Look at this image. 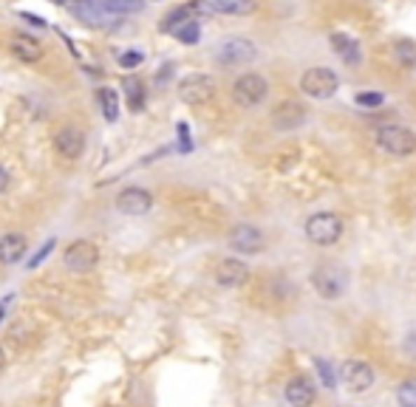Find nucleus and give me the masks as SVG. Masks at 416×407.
<instances>
[{
	"label": "nucleus",
	"instance_id": "1",
	"mask_svg": "<svg viewBox=\"0 0 416 407\" xmlns=\"http://www.w3.org/2000/svg\"><path fill=\"white\" fill-rule=\"evenodd\" d=\"M374 142L382 153L394 156V159H408L416 153V133L408 124L399 122H385L374 130Z\"/></svg>",
	"mask_w": 416,
	"mask_h": 407
},
{
	"label": "nucleus",
	"instance_id": "2",
	"mask_svg": "<svg viewBox=\"0 0 416 407\" xmlns=\"http://www.w3.org/2000/svg\"><path fill=\"white\" fill-rule=\"evenodd\" d=\"M312 289L320 300H342L349 292V271L340 263H317L312 271Z\"/></svg>",
	"mask_w": 416,
	"mask_h": 407
},
{
	"label": "nucleus",
	"instance_id": "3",
	"mask_svg": "<svg viewBox=\"0 0 416 407\" xmlns=\"http://www.w3.org/2000/svg\"><path fill=\"white\" fill-rule=\"evenodd\" d=\"M345 232V224L337 213H314L303 224V235L314 246H334Z\"/></svg>",
	"mask_w": 416,
	"mask_h": 407
},
{
	"label": "nucleus",
	"instance_id": "4",
	"mask_svg": "<svg viewBox=\"0 0 416 407\" xmlns=\"http://www.w3.org/2000/svg\"><path fill=\"white\" fill-rule=\"evenodd\" d=\"M300 91L309 99L326 102L340 91V74L331 71V68H326V65H314V68H309V71L300 74Z\"/></svg>",
	"mask_w": 416,
	"mask_h": 407
},
{
	"label": "nucleus",
	"instance_id": "5",
	"mask_svg": "<svg viewBox=\"0 0 416 407\" xmlns=\"http://www.w3.org/2000/svg\"><path fill=\"white\" fill-rule=\"evenodd\" d=\"M219 94V83L210 77V74H187L181 83H179V99L190 108H201L207 102H213Z\"/></svg>",
	"mask_w": 416,
	"mask_h": 407
},
{
	"label": "nucleus",
	"instance_id": "6",
	"mask_svg": "<svg viewBox=\"0 0 416 407\" xmlns=\"http://www.w3.org/2000/svg\"><path fill=\"white\" fill-rule=\"evenodd\" d=\"M99 246L94 241H71L65 249H62V266L71 271V275H88V271L99 263Z\"/></svg>",
	"mask_w": 416,
	"mask_h": 407
},
{
	"label": "nucleus",
	"instance_id": "7",
	"mask_svg": "<svg viewBox=\"0 0 416 407\" xmlns=\"http://www.w3.org/2000/svg\"><path fill=\"white\" fill-rule=\"evenodd\" d=\"M216 62L224 65V68H241V65H249L258 59V45L247 37H227L219 43L216 48Z\"/></svg>",
	"mask_w": 416,
	"mask_h": 407
},
{
	"label": "nucleus",
	"instance_id": "8",
	"mask_svg": "<svg viewBox=\"0 0 416 407\" xmlns=\"http://www.w3.org/2000/svg\"><path fill=\"white\" fill-rule=\"evenodd\" d=\"M113 207H116V213H122L127 218H142V215H148L153 210V195L145 187L130 184V187H122L116 192Z\"/></svg>",
	"mask_w": 416,
	"mask_h": 407
},
{
	"label": "nucleus",
	"instance_id": "9",
	"mask_svg": "<svg viewBox=\"0 0 416 407\" xmlns=\"http://www.w3.org/2000/svg\"><path fill=\"white\" fill-rule=\"evenodd\" d=\"M266 97H269V83L255 71H247L233 83V99L241 108H258Z\"/></svg>",
	"mask_w": 416,
	"mask_h": 407
},
{
	"label": "nucleus",
	"instance_id": "10",
	"mask_svg": "<svg viewBox=\"0 0 416 407\" xmlns=\"http://www.w3.org/2000/svg\"><path fill=\"white\" fill-rule=\"evenodd\" d=\"M340 382L345 385V390H349V393L360 396V393H368V390L374 387L377 373H374V368H371L368 362H363V359H345V362L340 365Z\"/></svg>",
	"mask_w": 416,
	"mask_h": 407
},
{
	"label": "nucleus",
	"instance_id": "11",
	"mask_svg": "<svg viewBox=\"0 0 416 407\" xmlns=\"http://www.w3.org/2000/svg\"><path fill=\"white\" fill-rule=\"evenodd\" d=\"M227 246L235 252V255H258L263 252L266 246V235L255 227V224H235L227 235Z\"/></svg>",
	"mask_w": 416,
	"mask_h": 407
},
{
	"label": "nucleus",
	"instance_id": "12",
	"mask_svg": "<svg viewBox=\"0 0 416 407\" xmlns=\"http://www.w3.org/2000/svg\"><path fill=\"white\" fill-rule=\"evenodd\" d=\"M54 153L65 162H77L85 153V133L77 124H62L54 133Z\"/></svg>",
	"mask_w": 416,
	"mask_h": 407
},
{
	"label": "nucleus",
	"instance_id": "13",
	"mask_svg": "<svg viewBox=\"0 0 416 407\" xmlns=\"http://www.w3.org/2000/svg\"><path fill=\"white\" fill-rule=\"evenodd\" d=\"M269 119H272V127L275 130L292 133V130H298V127L306 124V108L300 102H295V99H284V102H277L272 108Z\"/></svg>",
	"mask_w": 416,
	"mask_h": 407
},
{
	"label": "nucleus",
	"instance_id": "14",
	"mask_svg": "<svg viewBox=\"0 0 416 407\" xmlns=\"http://www.w3.org/2000/svg\"><path fill=\"white\" fill-rule=\"evenodd\" d=\"M213 280L221 289H241V286L249 283V266L241 257H224V260L216 263Z\"/></svg>",
	"mask_w": 416,
	"mask_h": 407
},
{
	"label": "nucleus",
	"instance_id": "15",
	"mask_svg": "<svg viewBox=\"0 0 416 407\" xmlns=\"http://www.w3.org/2000/svg\"><path fill=\"white\" fill-rule=\"evenodd\" d=\"M284 399L289 407H312L317 401V385L309 376H292L284 385Z\"/></svg>",
	"mask_w": 416,
	"mask_h": 407
},
{
	"label": "nucleus",
	"instance_id": "16",
	"mask_svg": "<svg viewBox=\"0 0 416 407\" xmlns=\"http://www.w3.org/2000/svg\"><path fill=\"white\" fill-rule=\"evenodd\" d=\"M29 252V238L23 232H6L0 238V263L4 266H15L26 257Z\"/></svg>",
	"mask_w": 416,
	"mask_h": 407
},
{
	"label": "nucleus",
	"instance_id": "17",
	"mask_svg": "<svg viewBox=\"0 0 416 407\" xmlns=\"http://www.w3.org/2000/svg\"><path fill=\"white\" fill-rule=\"evenodd\" d=\"M9 51H12L15 59H20V62H26V65L40 62L43 54H46V48H43L34 37H29V34H15V37L9 40Z\"/></svg>",
	"mask_w": 416,
	"mask_h": 407
},
{
	"label": "nucleus",
	"instance_id": "18",
	"mask_svg": "<svg viewBox=\"0 0 416 407\" xmlns=\"http://www.w3.org/2000/svg\"><path fill=\"white\" fill-rule=\"evenodd\" d=\"M328 45H331V51H334L345 65H360V59H363V54H360V43H357L352 34L334 31V34H328Z\"/></svg>",
	"mask_w": 416,
	"mask_h": 407
},
{
	"label": "nucleus",
	"instance_id": "19",
	"mask_svg": "<svg viewBox=\"0 0 416 407\" xmlns=\"http://www.w3.org/2000/svg\"><path fill=\"white\" fill-rule=\"evenodd\" d=\"M207 15H230V17H247L258 9V0H204Z\"/></svg>",
	"mask_w": 416,
	"mask_h": 407
},
{
	"label": "nucleus",
	"instance_id": "20",
	"mask_svg": "<svg viewBox=\"0 0 416 407\" xmlns=\"http://www.w3.org/2000/svg\"><path fill=\"white\" fill-rule=\"evenodd\" d=\"M91 3L99 9V12H105L108 17H122V15H136V12H142L145 9V3L142 0H91Z\"/></svg>",
	"mask_w": 416,
	"mask_h": 407
},
{
	"label": "nucleus",
	"instance_id": "21",
	"mask_svg": "<svg viewBox=\"0 0 416 407\" xmlns=\"http://www.w3.org/2000/svg\"><path fill=\"white\" fill-rule=\"evenodd\" d=\"M97 99H99V108H102L105 122H116L119 119V94L113 88H99L97 91Z\"/></svg>",
	"mask_w": 416,
	"mask_h": 407
},
{
	"label": "nucleus",
	"instance_id": "22",
	"mask_svg": "<svg viewBox=\"0 0 416 407\" xmlns=\"http://www.w3.org/2000/svg\"><path fill=\"white\" fill-rule=\"evenodd\" d=\"M125 91H127V108L133 113H139V110H142V105H145V85H142V80L127 77L125 80Z\"/></svg>",
	"mask_w": 416,
	"mask_h": 407
},
{
	"label": "nucleus",
	"instance_id": "23",
	"mask_svg": "<svg viewBox=\"0 0 416 407\" xmlns=\"http://www.w3.org/2000/svg\"><path fill=\"white\" fill-rule=\"evenodd\" d=\"M394 54L405 68H416V43L413 40H396L394 43Z\"/></svg>",
	"mask_w": 416,
	"mask_h": 407
},
{
	"label": "nucleus",
	"instance_id": "24",
	"mask_svg": "<svg viewBox=\"0 0 416 407\" xmlns=\"http://www.w3.org/2000/svg\"><path fill=\"white\" fill-rule=\"evenodd\" d=\"M396 407H416V376L399 382V387H396Z\"/></svg>",
	"mask_w": 416,
	"mask_h": 407
},
{
	"label": "nucleus",
	"instance_id": "25",
	"mask_svg": "<svg viewBox=\"0 0 416 407\" xmlns=\"http://www.w3.org/2000/svg\"><path fill=\"white\" fill-rule=\"evenodd\" d=\"M173 37H176L179 43H184V45H195L198 37H201V26H198V20H187L184 26H179V29L173 31Z\"/></svg>",
	"mask_w": 416,
	"mask_h": 407
},
{
	"label": "nucleus",
	"instance_id": "26",
	"mask_svg": "<svg viewBox=\"0 0 416 407\" xmlns=\"http://www.w3.org/2000/svg\"><path fill=\"white\" fill-rule=\"evenodd\" d=\"M402 351H405L410 359H416V322L408 325L405 334H402Z\"/></svg>",
	"mask_w": 416,
	"mask_h": 407
},
{
	"label": "nucleus",
	"instance_id": "27",
	"mask_svg": "<svg viewBox=\"0 0 416 407\" xmlns=\"http://www.w3.org/2000/svg\"><path fill=\"white\" fill-rule=\"evenodd\" d=\"M277 159H281V162H277V170H281V173H284V170H292V167L300 162V150H298V148H289V150H284Z\"/></svg>",
	"mask_w": 416,
	"mask_h": 407
},
{
	"label": "nucleus",
	"instance_id": "28",
	"mask_svg": "<svg viewBox=\"0 0 416 407\" xmlns=\"http://www.w3.org/2000/svg\"><path fill=\"white\" fill-rule=\"evenodd\" d=\"M142 59H145L142 51H125V54H119V65L122 68H139V65H142Z\"/></svg>",
	"mask_w": 416,
	"mask_h": 407
},
{
	"label": "nucleus",
	"instance_id": "29",
	"mask_svg": "<svg viewBox=\"0 0 416 407\" xmlns=\"http://www.w3.org/2000/svg\"><path fill=\"white\" fill-rule=\"evenodd\" d=\"M54 246H57V241H54V238H48V241L40 246V252H37V255L29 260V266H32V269H37V266L43 263V257H46V255H51V249H54Z\"/></svg>",
	"mask_w": 416,
	"mask_h": 407
},
{
	"label": "nucleus",
	"instance_id": "30",
	"mask_svg": "<svg viewBox=\"0 0 416 407\" xmlns=\"http://www.w3.org/2000/svg\"><path fill=\"white\" fill-rule=\"evenodd\" d=\"M357 105L377 108V105H382V94H360V97H357Z\"/></svg>",
	"mask_w": 416,
	"mask_h": 407
},
{
	"label": "nucleus",
	"instance_id": "31",
	"mask_svg": "<svg viewBox=\"0 0 416 407\" xmlns=\"http://www.w3.org/2000/svg\"><path fill=\"white\" fill-rule=\"evenodd\" d=\"M317 368H320V373H323V382H326V387H331V385H334V373L328 371L326 359H317Z\"/></svg>",
	"mask_w": 416,
	"mask_h": 407
},
{
	"label": "nucleus",
	"instance_id": "32",
	"mask_svg": "<svg viewBox=\"0 0 416 407\" xmlns=\"http://www.w3.org/2000/svg\"><path fill=\"white\" fill-rule=\"evenodd\" d=\"M6 187H9V173H6L4 167H0V192H4Z\"/></svg>",
	"mask_w": 416,
	"mask_h": 407
},
{
	"label": "nucleus",
	"instance_id": "33",
	"mask_svg": "<svg viewBox=\"0 0 416 407\" xmlns=\"http://www.w3.org/2000/svg\"><path fill=\"white\" fill-rule=\"evenodd\" d=\"M4 368H6V348L0 343V373H4Z\"/></svg>",
	"mask_w": 416,
	"mask_h": 407
},
{
	"label": "nucleus",
	"instance_id": "34",
	"mask_svg": "<svg viewBox=\"0 0 416 407\" xmlns=\"http://www.w3.org/2000/svg\"><path fill=\"white\" fill-rule=\"evenodd\" d=\"M23 20H32V23H34V26H46V23H43V20H40V17H34V15H26V12H23Z\"/></svg>",
	"mask_w": 416,
	"mask_h": 407
},
{
	"label": "nucleus",
	"instance_id": "35",
	"mask_svg": "<svg viewBox=\"0 0 416 407\" xmlns=\"http://www.w3.org/2000/svg\"><path fill=\"white\" fill-rule=\"evenodd\" d=\"M4 317H6V303H4V306H0V320H4Z\"/></svg>",
	"mask_w": 416,
	"mask_h": 407
}]
</instances>
